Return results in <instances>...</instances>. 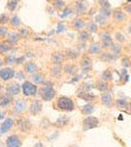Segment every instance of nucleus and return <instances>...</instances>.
<instances>
[{"mask_svg": "<svg viewBox=\"0 0 131 147\" xmlns=\"http://www.w3.org/2000/svg\"><path fill=\"white\" fill-rule=\"evenodd\" d=\"M56 106L59 110L65 111V112H72L75 108V104L71 98L67 96H60L57 99Z\"/></svg>", "mask_w": 131, "mask_h": 147, "instance_id": "f257e3e1", "label": "nucleus"}, {"mask_svg": "<svg viewBox=\"0 0 131 147\" xmlns=\"http://www.w3.org/2000/svg\"><path fill=\"white\" fill-rule=\"evenodd\" d=\"M39 93L40 97H42V100L44 101H51L54 98V96L56 95V92L54 90L53 87L51 86H46L44 85L42 87H40Z\"/></svg>", "mask_w": 131, "mask_h": 147, "instance_id": "f03ea898", "label": "nucleus"}, {"mask_svg": "<svg viewBox=\"0 0 131 147\" xmlns=\"http://www.w3.org/2000/svg\"><path fill=\"white\" fill-rule=\"evenodd\" d=\"M22 87V92L25 96L33 97L38 94V87L35 84H33L31 82H25L21 85Z\"/></svg>", "mask_w": 131, "mask_h": 147, "instance_id": "7ed1b4c3", "label": "nucleus"}, {"mask_svg": "<svg viewBox=\"0 0 131 147\" xmlns=\"http://www.w3.org/2000/svg\"><path fill=\"white\" fill-rule=\"evenodd\" d=\"M98 125H99V120L94 116H89L83 121V129L84 130L96 129Z\"/></svg>", "mask_w": 131, "mask_h": 147, "instance_id": "20e7f679", "label": "nucleus"}, {"mask_svg": "<svg viewBox=\"0 0 131 147\" xmlns=\"http://www.w3.org/2000/svg\"><path fill=\"white\" fill-rule=\"evenodd\" d=\"M15 77V71L12 68H2L0 70V79L4 82L10 80Z\"/></svg>", "mask_w": 131, "mask_h": 147, "instance_id": "39448f33", "label": "nucleus"}, {"mask_svg": "<svg viewBox=\"0 0 131 147\" xmlns=\"http://www.w3.org/2000/svg\"><path fill=\"white\" fill-rule=\"evenodd\" d=\"M22 90V87H21V85L17 84V82H12V84H8L6 86V92L8 95L10 96H15V95H18L19 93L21 92Z\"/></svg>", "mask_w": 131, "mask_h": 147, "instance_id": "423d86ee", "label": "nucleus"}, {"mask_svg": "<svg viewBox=\"0 0 131 147\" xmlns=\"http://www.w3.org/2000/svg\"><path fill=\"white\" fill-rule=\"evenodd\" d=\"M6 147H22V141L17 134H12L6 139Z\"/></svg>", "mask_w": 131, "mask_h": 147, "instance_id": "0eeeda50", "label": "nucleus"}, {"mask_svg": "<svg viewBox=\"0 0 131 147\" xmlns=\"http://www.w3.org/2000/svg\"><path fill=\"white\" fill-rule=\"evenodd\" d=\"M30 113L32 114V115H38L40 111L42 110V102H40V100H38V99H35V100H34L32 102V104H31L30 106Z\"/></svg>", "mask_w": 131, "mask_h": 147, "instance_id": "6e6552de", "label": "nucleus"}, {"mask_svg": "<svg viewBox=\"0 0 131 147\" xmlns=\"http://www.w3.org/2000/svg\"><path fill=\"white\" fill-rule=\"evenodd\" d=\"M27 108V102L24 99H18L16 100L15 104H14V107H13V111L17 114H20L24 112Z\"/></svg>", "mask_w": 131, "mask_h": 147, "instance_id": "1a4fd4ad", "label": "nucleus"}, {"mask_svg": "<svg viewBox=\"0 0 131 147\" xmlns=\"http://www.w3.org/2000/svg\"><path fill=\"white\" fill-rule=\"evenodd\" d=\"M77 96L82 99V100L87 101V102H90V101L94 100V99L96 98V95L93 94L92 92L84 91V90H81V89L79 91H77Z\"/></svg>", "mask_w": 131, "mask_h": 147, "instance_id": "9d476101", "label": "nucleus"}, {"mask_svg": "<svg viewBox=\"0 0 131 147\" xmlns=\"http://www.w3.org/2000/svg\"><path fill=\"white\" fill-rule=\"evenodd\" d=\"M101 100H102V103H103L104 105L108 106V107H111L113 103V95H111V93L108 91H106V92H103V93H102Z\"/></svg>", "mask_w": 131, "mask_h": 147, "instance_id": "9b49d317", "label": "nucleus"}, {"mask_svg": "<svg viewBox=\"0 0 131 147\" xmlns=\"http://www.w3.org/2000/svg\"><path fill=\"white\" fill-rule=\"evenodd\" d=\"M17 125L18 127L22 131H28L29 129H31V123L30 121H29L28 119H26V118H22V119H19L17 121Z\"/></svg>", "mask_w": 131, "mask_h": 147, "instance_id": "f8f14e48", "label": "nucleus"}, {"mask_svg": "<svg viewBox=\"0 0 131 147\" xmlns=\"http://www.w3.org/2000/svg\"><path fill=\"white\" fill-rule=\"evenodd\" d=\"M13 125H14V121L10 119V118H7V119H5V121L1 124V125H0L1 132L2 134H6L7 131H9V130L12 129Z\"/></svg>", "mask_w": 131, "mask_h": 147, "instance_id": "ddd939ff", "label": "nucleus"}, {"mask_svg": "<svg viewBox=\"0 0 131 147\" xmlns=\"http://www.w3.org/2000/svg\"><path fill=\"white\" fill-rule=\"evenodd\" d=\"M11 103H12V96L8 95L7 93L0 95V107L1 108L8 107Z\"/></svg>", "mask_w": 131, "mask_h": 147, "instance_id": "4468645a", "label": "nucleus"}, {"mask_svg": "<svg viewBox=\"0 0 131 147\" xmlns=\"http://www.w3.org/2000/svg\"><path fill=\"white\" fill-rule=\"evenodd\" d=\"M100 38H101L102 42H103L104 46V47H111L113 46V39H111V35H109L108 34H102L101 35H100Z\"/></svg>", "mask_w": 131, "mask_h": 147, "instance_id": "2eb2a0df", "label": "nucleus"}, {"mask_svg": "<svg viewBox=\"0 0 131 147\" xmlns=\"http://www.w3.org/2000/svg\"><path fill=\"white\" fill-rule=\"evenodd\" d=\"M32 80H34L35 84H44V82H46L44 74L40 72H35V74H33Z\"/></svg>", "mask_w": 131, "mask_h": 147, "instance_id": "dca6fc26", "label": "nucleus"}, {"mask_svg": "<svg viewBox=\"0 0 131 147\" xmlns=\"http://www.w3.org/2000/svg\"><path fill=\"white\" fill-rule=\"evenodd\" d=\"M81 111H82L83 115L89 116L95 111V105H94V104H92V103H88V104H86V105L83 106L82 109H81Z\"/></svg>", "mask_w": 131, "mask_h": 147, "instance_id": "f3484780", "label": "nucleus"}, {"mask_svg": "<svg viewBox=\"0 0 131 147\" xmlns=\"http://www.w3.org/2000/svg\"><path fill=\"white\" fill-rule=\"evenodd\" d=\"M68 123H69V118L67 116L63 115V116H60V117L56 120L55 125L57 127H65L66 125H68Z\"/></svg>", "mask_w": 131, "mask_h": 147, "instance_id": "a211bd4d", "label": "nucleus"}, {"mask_svg": "<svg viewBox=\"0 0 131 147\" xmlns=\"http://www.w3.org/2000/svg\"><path fill=\"white\" fill-rule=\"evenodd\" d=\"M115 105L117 108L121 109V110H126V109H129V102L125 99L119 98L115 101Z\"/></svg>", "mask_w": 131, "mask_h": 147, "instance_id": "6ab92c4d", "label": "nucleus"}, {"mask_svg": "<svg viewBox=\"0 0 131 147\" xmlns=\"http://www.w3.org/2000/svg\"><path fill=\"white\" fill-rule=\"evenodd\" d=\"M81 68H82L83 72L87 73L89 72L90 70L92 69V62L90 59L88 58H85L82 60V62H81Z\"/></svg>", "mask_w": 131, "mask_h": 147, "instance_id": "aec40b11", "label": "nucleus"}, {"mask_svg": "<svg viewBox=\"0 0 131 147\" xmlns=\"http://www.w3.org/2000/svg\"><path fill=\"white\" fill-rule=\"evenodd\" d=\"M64 72L70 76H75L77 73V67L73 64H68L64 67Z\"/></svg>", "mask_w": 131, "mask_h": 147, "instance_id": "412c9836", "label": "nucleus"}, {"mask_svg": "<svg viewBox=\"0 0 131 147\" xmlns=\"http://www.w3.org/2000/svg\"><path fill=\"white\" fill-rule=\"evenodd\" d=\"M25 71L29 74H35L38 71V66L34 62H28L25 65Z\"/></svg>", "mask_w": 131, "mask_h": 147, "instance_id": "4be33fe9", "label": "nucleus"}, {"mask_svg": "<svg viewBox=\"0 0 131 147\" xmlns=\"http://www.w3.org/2000/svg\"><path fill=\"white\" fill-rule=\"evenodd\" d=\"M63 59H64V56L60 52H56V53H54L53 55H52V62L55 64V65H60V64L63 62Z\"/></svg>", "mask_w": 131, "mask_h": 147, "instance_id": "5701e85b", "label": "nucleus"}, {"mask_svg": "<svg viewBox=\"0 0 131 147\" xmlns=\"http://www.w3.org/2000/svg\"><path fill=\"white\" fill-rule=\"evenodd\" d=\"M116 59V57L113 55V53H103L101 55V60L104 61V62H113Z\"/></svg>", "mask_w": 131, "mask_h": 147, "instance_id": "b1692460", "label": "nucleus"}, {"mask_svg": "<svg viewBox=\"0 0 131 147\" xmlns=\"http://www.w3.org/2000/svg\"><path fill=\"white\" fill-rule=\"evenodd\" d=\"M102 50V47L98 43H93L89 47V53L91 54H99Z\"/></svg>", "mask_w": 131, "mask_h": 147, "instance_id": "393cba45", "label": "nucleus"}, {"mask_svg": "<svg viewBox=\"0 0 131 147\" xmlns=\"http://www.w3.org/2000/svg\"><path fill=\"white\" fill-rule=\"evenodd\" d=\"M8 41L10 42L11 44H15V43H17L18 42V40L19 38H20V35H19L18 34H16V32H11V34H8Z\"/></svg>", "mask_w": 131, "mask_h": 147, "instance_id": "a878e982", "label": "nucleus"}, {"mask_svg": "<svg viewBox=\"0 0 131 147\" xmlns=\"http://www.w3.org/2000/svg\"><path fill=\"white\" fill-rule=\"evenodd\" d=\"M86 5H87V3H86L84 0H80L77 3V6H76V12H77V13H82V12H84L86 10V8H87Z\"/></svg>", "mask_w": 131, "mask_h": 147, "instance_id": "bb28decb", "label": "nucleus"}, {"mask_svg": "<svg viewBox=\"0 0 131 147\" xmlns=\"http://www.w3.org/2000/svg\"><path fill=\"white\" fill-rule=\"evenodd\" d=\"M102 80L104 82H111L113 80V74L109 70H106L104 71L103 74H102Z\"/></svg>", "mask_w": 131, "mask_h": 147, "instance_id": "cd10ccee", "label": "nucleus"}, {"mask_svg": "<svg viewBox=\"0 0 131 147\" xmlns=\"http://www.w3.org/2000/svg\"><path fill=\"white\" fill-rule=\"evenodd\" d=\"M96 87H97L98 90L101 91V92H106V91H108V85L104 82H99L97 84Z\"/></svg>", "mask_w": 131, "mask_h": 147, "instance_id": "c85d7f7f", "label": "nucleus"}, {"mask_svg": "<svg viewBox=\"0 0 131 147\" xmlns=\"http://www.w3.org/2000/svg\"><path fill=\"white\" fill-rule=\"evenodd\" d=\"M60 73H61V67H60V65H55L53 68H52L51 75L53 76V77L58 78L59 75H60Z\"/></svg>", "mask_w": 131, "mask_h": 147, "instance_id": "c756f323", "label": "nucleus"}, {"mask_svg": "<svg viewBox=\"0 0 131 147\" xmlns=\"http://www.w3.org/2000/svg\"><path fill=\"white\" fill-rule=\"evenodd\" d=\"M11 45L7 43H0V53H7L11 51Z\"/></svg>", "mask_w": 131, "mask_h": 147, "instance_id": "7c9ffc66", "label": "nucleus"}, {"mask_svg": "<svg viewBox=\"0 0 131 147\" xmlns=\"http://www.w3.org/2000/svg\"><path fill=\"white\" fill-rule=\"evenodd\" d=\"M111 50H113V54L115 57H118L120 54V51H121V48L119 45H116V44H113L111 46Z\"/></svg>", "mask_w": 131, "mask_h": 147, "instance_id": "2f4dec72", "label": "nucleus"}, {"mask_svg": "<svg viewBox=\"0 0 131 147\" xmlns=\"http://www.w3.org/2000/svg\"><path fill=\"white\" fill-rule=\"evenodd\" d=\"M17 4H18V0H11L8 3V8L10 11H14L17 8Z\"/></svg>", "mask_w": 131, "mask_h": 147, "instance_id": "473e14b6", "label": "nucleus"}, {"mask_svg": "<svg viewBox=\"0 0 131 147\" xmlns=\"http://www.w3.org/2000/svg\"><path fill=\"white\" fill-rule=\"evenodd\" d=\"M114 18H115L117 21H123L125 19V15L122 13V12L116 11L115 13H114Z\"/></svg>", "mask_w": 131, "mask_h": 147, "instance_id": "72a5a7b5", "label": "nucleus"}, {"mask_svg": "<svg viewBox=\"0 0 131 147\" xmlns=\"http://www.w3.org/2000/svg\"><path fill=\"white\" fill-rule=\"evenodd\" d=\"M79 55H80L79 52L75 51V50H70V51H68V53H67L68 58H70V59H76Z\"/></svg>", "mask_w": 131, "mask_h": 147, "instance_id": "f704fd0d", "label": "nucleus"}, {"mask_svg": "<svg viewBox=\"0 0 131 147\" xmlns=\"http://www.w3.org/2000/svg\"><path fill=\"white\" fill-rule=\"evenodd\" d=\"M84 22H83L81 19H78V20H75L74 22V28H77V30H80V28H82L83 27H84Z\"/></svg>", "mask_w": 131, "mask_h": 147, "instance_id": "c9c22d12", "label": "nucleus"}, {"mask_svg": "<svg viewBox=\"0 0 131 147\" xmlns=\"http://www.w3.org/2000/svg\"><path fill=\"white\" fill-rule=\"evenodd\" d=\"M16 57L13 56V55H9L7 56L5 58V62L7 64H10V65H12V64H16Z\"/></svg>", "mask_w": 131, "mask_h": 147, "instance_id": "e433bc0d", "label": "nucleus"}, {"mask_svg": "<svg viewBox=\"0 0 131 147\" xmlns=\"http://www.w3.org/2000/svg\"><path fill=\"white\" fill-rule=\"evenodd\" d=\"M96 22H98L100 24V25H104L106 24V19H104V17L103 15H98L96 17Z\"/></svg>", "mask_w": 131, "mask_h": 147, "instance_id": "4c0bfd02", "label": "nucleus"}, {"mask_svg": "<svg viewBox=\"0 0 131 147\" xmlns=\"http://www.w3.org/2000/svg\"><path fill=\"white\" fill-rule=\"evenodd\" d=\"M100 4L102 5V9H109V3L108 0H100Z\"/></svg>", "mask_w": 131, "mask_h": 147, "instance_id": "58836bf2", "label": "nucleus"}, {"mask_svg": "<svg viewBox=\"0 0 131 147\" xmlns=\"http://www.w3.org/2000/svg\"><path fill=\"white\" fill-rule=\"evenodd\" d=\"M93 88V85H91L90 84H84L83 86L81 87V90L84 91H91V89Z\"/></svg>", "mask_w": 131, "mask_h": 147, "instance_id": "ea45409f", "label": "nucleus"}, {"mask_svg": "<svg viewBox=\"0 0 131 147\" xmlns=\"http://www.w3.org/2000/svg\"><path fill=\"white\" fill-rule=\"evenodd\" d=\"M122 66L124 68H129L131 66V62L129 61V59L126 58V57H125V58H123L122 59Z\"/></svg>", "mask_w": 131, "mask_h": 147, "instance_id": "a19ab883", "label": "nucleus"}, {"mask_svg": "<svg viewBox=\"0 0 131 147\" xmlns=\"http://www.w3.org/2000/svg\"><path fill=\"white\" fill-rule=\"evenodd\" d=\"M88 37H89V34L87 32H82L80 34V39L83 40V41H86L88 39Z\"/></svg>", "mask_w": 131, "mask_h": 147, "instance_id": "79ce46f5", "label": "nucleus"}, {"mask_svg": "<svg viewBox=\"0 0 131 147\" xmlns=\"http://www.w3.org/2000/svg\"><path fill=\"white\" fill-rule=\"evenodd\" d=\"M54 5H55V7H57V8H62L65 4H64V2L62 0H55V1H54Z\"/></svg>", "mask_w": 131, "mask_h": 147, "instance_id": "37998d69", "label": "nucleus"}, {"mask_svg": "<svg viewBox=\"0 0 131 147\" xmlns=\"http://www.w3.org/2000/svg\"><path fill=\"white\" fill-rule=\"evenodd\" d=\"M12 25L15 26V27H17V26L20 25V19H19L17 16H15V17L12 19Z\"/></svg>", "mask_w": 131, "mask_h": 147, "instance_id": "c03bdc74", "label": "nucleus"}, {"mask_svg": "<svg viewBox=\"0 0 131 147\" xmlns=\"http://www.w3.org/2000/svg\"><path fill=\"white\" fill-rule=\"evenodd\" d=\"M71 13H72V11H71L70 9H65V10L63 11L62 15H60V17L61 18H65V17H67V16L71 15Z\"/></svg>", "mask_w": 131, "mask_h": 147, "instance_id": "a18cd8bd", "label": "nucleus"}, {"mask_svg": "<svg viewBox=\"0 0 131 147\" xmlns=\"http://www.w3.org/2000/svg\"><path fill=\"white\" fill-rule=\"evenodd\" d=\"M8 22V17L5 15V14H2L1 16H0V23L1 24H5Z\"/></svg>", "mask_w": 131, "mask_h": 147, "instance_id": "49530a36", "label": "nucleus"}, {"mask_svg": "<svg viewBox=\"0 0 131 147\" xmlns=\"http://www.w3.org/2000/svg\"><path fill=\"white\" fill-rule=\"evenodd\" d=\"M102 15L104 17H108L111 15V10L109 9H102Z\"/></svg>", "mask_w": 131, "mask_h": 147, "instance_id": "de8ad7c7", "label": "nucleus"}, {"mask_svg": "<svg viewBox=\"0 0 131 147\" xmlns=\"http://www.w3.org/2000/svg\"><path fill=\"white\" fill-rule=\"evenodd\" d=\"M56 32H64V30H65V28H64V25L62 23L58 24V26H57V28H56Z\"/></svg>", "mask_w": 131, "mask_h": 147, "instance_id": "09e8293b", "label": "nucleus"}, {"mask_svg": "<svg viewBox=\"0 0 131 147\" xmlns=\"http://www.w3.org/2000/svg\"><path fill=\"white\" fill-rule=\"evenodd\" d=\"M89 30H91V32H96V30H97V25L95 23L89 24Z\"/></svg>", "mask_w": 131, "mask_h": 147, "instance_id": "8fccbe9b", "label": "nucleus"}, {"mask_svg": "<svg viewBox=\"0 0 131 147\" xmlns=\"http://www.w3.org/2000/svg\"><path fill=\"white\" fill-rule=\"evenodd\" d=\"M80 80H81V76L75 75L74 77L72 78V80H71V82H72V84H76V82H78Z\"/></svg>", "mask_w": 131, "mask_h": 147, "instance_id": "3c124183", "label": "nucleus"}, {"mask_svg": "<svg viewBox=\"0 0 131 147\" xmlns=\"http://www.w3.org/2000/svg\"><path fill=\"white\" fill-rule=\"evenodd\" d=\"M116 39L118 40V41H124V37H123V35L121 34H119V32H118V34H116Z\"/></svg>", "mask_w": 131, "mask_h": 147, "instance_id": "603ef678", "label": "nucleus"}, {"mask_svg": "<svg viewBox=\"0 0 131 147\" xmlns=\"http://www.w3.org/2000/svg\"><path fill=\"white\" fill-rule=\"evenodd\" d=\"M6 32H7V30L4 27H0V35L1 36H4V35L6 34Z\"/></svg>", "mask_w": 131, "mask_h": 147, "instance_id": "864d4df0", "label": "nucleus"}, {"mask_svg": "<svg viewBox=\"0 0 131 147\" xmlns=\"http://www.w3.org/2000/svg\"><path fill=\"white\" fill-rule=\"evenodd\" d=\"M25 59H26L25 56H22V57H20V58H17L16 59V64H22L24 61H25Z\"/></svg>", "mask_w": 131, "mask_h": 147, "instance_id": "5fc2aeb1", "label": "nucleus"}, {"mask_svg": "<svg viewBox=\"0 0 131 147\" xmlns=\"http://www.w3.org/2000/svg\"><path fill=\"white\" fill-rule=\"evenodd\" d=\"M17 75H19V77H17L19 80H25V76H24V74L22 72H18V73H16Z\"/></svg>", "mask_w": 131, "mask_h": 147, "instance_id": "6e6d98bb", "label": "nucleus"}, {"mask_svg": "<svg viewBox=\"0 0 131 147\" xmlns=\"http://www.w3.org/2000/svg\"><path fill=\"white\" fill-rule=\"evenodd\" d=\"M21 35H22L23 37H27L28 36V32L26 30H21Z\"/></svg>", "mask_w": 131, "mask_h": 147, "instance_id": "4d7b16f0", "label": "nucleus"}, {"mask_svg": "<svg viewBox=\"0 0 131 147\" xmlns=\"http://www.w3.org/2000/svg\"><path fill=\"white\" fill-rule=\"evenodd\" d=\"M34 147H46V146H44V144L42 143V142H39V143L35 144V145Z\"/></svg>", "mask_w": 131, "mask_h": 147, "instance_id": "13d9d810", "label": "nucleus"}, {"mask_svg": "<svg viewBox=\"0 0 131 147\" xmlns=\"http://www.w3.org/2000/svg\"><path fill=\"white\" fill-rule=\"evenodd\" d=\"M4 118H5V115H4V113L2 112V111H0V120L4 119Z\"/></svg>", "mask_w": 131, "mask_h": 147, "instance_id": "bf43d9fd", "label": "nucleus"}, {"mask_svg": "<svg viewBox=\"0 0 131 147\" xmlns=\"http://www.w3.org/2000/svg\"><path fill=\"white\" fill-rule=\"evenodd\" d=\"M2 65H3V62H2V60H1V59H0V67H1Z\"/></svg>", "mask_w": 131, "mask_h": 147, "instance_id": "052dcab7", "label": "nucleus"}, {"mask_svg": "<svg viewBox=\"0 0 131 147\" xmlns=\"http://www.w3.org/2000/svg\"><path fill=\"white\" fill-rule=\"evenodd\" d=\"M1 89H2V85H1V84H0V91H1Z\"/></svg>", "mask_w": 131, "mask_h": 147, "instance_id": "680f3d73", "label": "nucleus"}, {"mask_svg": "<svg viewBox=\"0 0 131 147\" xmlns=\"http://www.w3.org/2000/svg\"><path fill=\"white\" fill-rule=\"evenodd\" d=\"M129 109H130V110H131V102H130V103H129Z\"/></svg>", "mask_w": 131, "mask_h": 147, "instance_id": "e2e57ef3", "label": "nucleus"}, {"mask_svg": "<svg viewBox=\"0 0 131 147\" xmlns=\"http://www.w3.org/2000/svg\"><path fill=\"white\" fill-rule=\"evenodd\" d=\"M1 134H2V132H1V129H0V136H1Z\"/></svg>", "mask_w": 131, "mask_h": 147, "instance_id": "0e129e2a", "label": "nucleus"}, {"mask_svg": "<svg viewBox=\"0 0 131 147\" xmlns=\"http://www.w3.org/2000/svg\"><path fill=\"white\" fill-rule=\"evenodd\" d=\"M129 30H130V32H131V27L129 28Z\"/></svg>", "mask_w": 131, "mask_h": 147, "instance_id": "69168bd1", "label": "nucleus"}, {"mask_svg": "<svg viewBox=\"0 0 131 147\" xmlns=\"http://www.w3.org/2000/svg\"><path fill=\"white\" fill-rule=\"evenodd\" d=\"M127 1H129V2H131V0H127Z\"/></svg>", "mask_w": 131, "mask_h": 147, "instance_id": "338daca9", "label": "nucleus"}]
</instances>
